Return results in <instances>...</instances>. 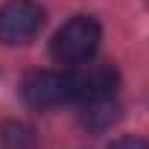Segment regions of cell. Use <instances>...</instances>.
I'll use <instances>...</instances> for the list:
<instances>
[{"instance_id": "obj_1", "label": "cell", "mask_w": 149, "mask_h": 149, "mask_svg": "<svg viewBox=\"0 0 149 149\" xmlns=\"http://www.w3.org/2000/svg\"><path fill=\"white\" fill-rule=\"evenodd\" d=\"M100 38H102V26H100L97 18L73 15L67 24H61L56 29V35L50 41V56H53V61L67 64V67L85 64V61L94 58Z\"/></svg>"}, {"instance_id": "obj_2", "label": "cell", "mask_w": 149, "mask_h": 149, "mask_svg": "<svg viewBox=\"0 0 149 149\" xmlns=\"http://www.w3.org/2000/svg\"><path fill=\"white\" fill-rule=\"evenodd\" d=\"M67 82H70V100L79 105L111 102L120 88V73L108 61H91V64L85 61L67 73Z\"/></svg>"}, {"instance_id": "obj_3", "label": "cell", "mask_w": 149, "mask_h": 149, "mask_svg": "<svg viewBox=\"0 0 149 149\" xmlns=\"http://www.w3.org/2000/svg\"><path fill=\"white\" fill-rule=\"evenodd\" d=\"M47 12L35 0H6L0 6V44L21 47L44 29Z\"/></svg>"}, {"instance_id": "obj_4", "label": "cell", "mask_w": 149, "mask_h": 149, "mask_svg": "<svg viewBox=\"0 0 149 149\" xmlns=\"http://www.w3.org/2000/svg\"><path fill=\"white\" fill-rule=\"evenodd\" d=\"M21 94H24V102L38 108V111H47V108H56L61 102H70V82H67V73H58V70H35L24 79L21 85Z\"/></svg>"}, {"instance_id": "obj_5", "label": "cell", "mask_w": 149, "mask_h": 149, "mask_svg": "<svg viewBox=\"0 0 149 149\" xmlns=\"http://www.w3.org/2000/svg\"><path fill=\"white\" fill-rule=\"evenodd\" d=\"M117 117H120V111H117V105H114V100H111V102H94V105H85L82 123L100 132V129L111 126V123H114Z\"/></svg>"}, {"instance_id": "obj_6", "label": "cell", "mask_w": 149, "mask_h": 149, "mask_svg": "<svg viewBox=\"0 0 149 149\" xmlns=\"http://www.w3.org/2000/svg\"><path fill=\"white\" fill-rule=\"evenodd\" d=\"M3 132H6V134H3V140H6V146H9V149H24V143H26V146H32V132H29L26 126H21V123H9Z\"/></svg>"}, {"instance_id": "obj_7", "label": "cell", "mask_w": 149, "mask_h": 149, "mask_svg": "<svg viewBox=\"0 0 149 149\" xmlns=\"http://www.w3.org/2000/svg\"><path fill=\"white\" fill-rule=\"evenodd\" d=\"M108 149H149V140L146 137H134V134H123V137L111 140Z\"/></svg>"}]
</instances>
